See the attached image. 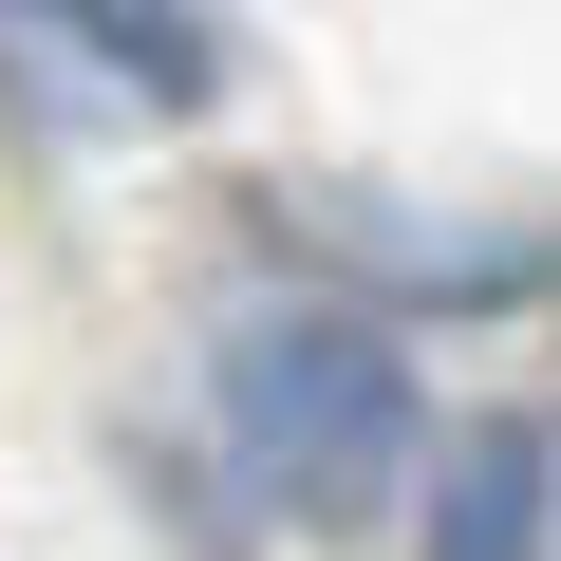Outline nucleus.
<instances>
[{"instance_id":"1","label":"nucleus","mask_w":561,"mask_h":561,"mask_svg":"<svg viewBox=\"0 0 561 561\" xmlns=\"http://www.w3.org/2000/svg\"><path fill=\"white\" fill-rule=\"evenodd\" d=\"M206 393H225V468L280 524H356L412 468V356L375 319H337V300H243L225 356H206Z\"/></svg>"},{"instance_id":"2","label":"nucleus","mask_w":561,"mask_h":561,"mask_svg":"<svg viewBox=\"0 0 561 561\" xmlns=\"http://www.w3.org/2000/svg\"><path fill=\"white\" fill-rule=\"evenodd\" d=\"M431 561H542V412H486L449 505H431Z\"/></svg>"},{"instance_id":"3","label":"nucleus","mask_w":561,"mask_h":561,"mask_svg":"<svg viewBox=\"0 0 561 561\" xmlns=\"http://www.w3.org/2000/svg\"><path fill=\"white\" fill-rule=\"evenodd\" d=\"M20 20L38 38H76L113 94H150V113H187L206 94V20H187V0H20Z\"/></svg>"}]
</instances>
